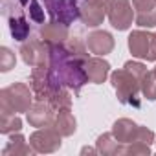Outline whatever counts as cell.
<instances>
[{
  "label": "cell",
  "mask_w": 156,
  "mask_h": 156,
  "mask_svg": "<svg viewBox=\"0 0 156 156\" xmlns=\"http://www.w3.org/2000/svg\"><path fill=\"white\" fill-rule=\"evenodd\" d=\"M26 114H28V123L37 129L51 127L55 121V110L48 101H37Z\"/></svg>",
  "instance_id": "7c38bea8"
},
{
  "label": "cell",
  "mask_w": 156,
  "mask_h": 156,
  "mask_svg": "<svg viewBox=\"0 0 156 156\" xmlns=\"http://www.w3.org/2000/svg\"><path fill=\"white\" fill-rule=\"evenodd\" d=\"M107 17L112 24V28H116L118 31H125L132 26L134 20V8L130 0H110L108 2V9H107Z\"/></svg>",
  "instance_id": "52a82bcc"
},
{
  "label": "cell",
  "mask_w": 156,
  "mask_h": 156,
  "mask_svg": "<svg viewBox=\"0 0 156 156\" xmlns=\"http://www.w3.org/2000/svg\"><path fill=\"white\" fill-rule=\"evenodd\" d=\"M147 61H156V33H152V41H151V51Z\"/></svg>",
  "instance_id": "83f0119b"
},
{
  "label": "cell",
  "mask_w": 156,
  "mask_h": 156,
  "mask_svg": "<svg viewBox=\"0 0 156 156\" xmlns=\"http://www.w3.org/2000/svg\"><path fill=\"white\" fill-rule=\"evenodd\" d=\"M125 154H130V156H136V154H151V145L140 143V141L127 143L125 145Z\"/></svg>",
  "instance_id": "484cf974"
},
{
  "label": "cell",
  "mask_w": 156,
  "mask_h": 156,
  "mask_svg": "<svg viewBox=\"0 0 156 156\" xmlns=\"http://www.w3.org/2000/svg\"><path fill=\"white\" fill-rule=\"evenodd\" d=\"M50 53H51V46L48 42H44L41 37L39 39H28L20 46L22 61L31 68L48 66L50 64Z\"/></svg>",
  "instance_id": "8992f818"
},
{
  "label": "cell",
  "mask_w": 156,
  "mask_h": 156,
  "mask_svg": "<svg viewBox=\"0 0 156 156\" xmlns=\"http://www.w3.org/2000/svg\"><path fill=\"white\" fill-rule=\"evenodd\" d=\"M22 119L19 114H0V132L2 134H15L20 132Z\"/></svg>",
  "instance_id": "44dd1931"
},
{
  "label": "cell",
  "mask_w": 156,
  "mask_h": 156,
  "mask_svg": "<svg viewBox=\"0 0 156 156\" xmlns=\"http://www.w3.org/2000/svg\"><path fill=\"white\" fill-rule=\"evenodd\" d=\"M99 2H105V4H108V2H110V0H99Z\"/></svg>",
  "instance_id": "f1b7e54d"
},
{
  "label": "cell",
  "mask_w": 156,
  "mask_h": 156,
  "mask_svg": "<svg viewBox=\"0 0 156 156\" xmlns=\"http://www.w3.org/2000/svg\"><path fill=\"white\" fill-rule=\"evenodd\" d=\"M132 8L140 28H156V0H132Z\"/></svg>",
  "instance_id": "30bf717a"
},
{
  "label": "cell",
  "mask_w": 156,
  "mask_h": 156,
  "mask_svg": "<svg viewBox=\"0 0 156 156\" xmlns=\"http://www.w3.org/2000/svg\"><path fill=\"white\" fill-rule=\"evenodd\" d=\"M154 140H156V136H154V132L151 130V129H147V127H138V132H136V138H134V141H140V143H147V145H152L154 143ZM132 141V143H134Z\"/></svg>",
  "instance_id": "d4e9b609"
},
{
  "label": "cell",
  "mask_w": 156,
  "mask_h": 156,
  "mask_svg": "<svg viewBox=\"0 0 156 156\" xmlns=\"http://www.w3.org/2000/svg\"><path fill=\"white\" fill-rule=\"evenodd\" d=\"M110 83L116 90V96L119 99V103L127 105V107H134L140 108L141 107V87H140V79L136 75H132L127 68H119L114 70L110 73Z\"/></svg>",
  "instance_id": "7a4b0ae2"
},
{
  "label": "cell",
  "mask_w": 156,
  "mask_h": 156,
  "mask_svg": "<svg viewBox=\"0 0 156 156\" xmlns=\"http://www.w3.org/2000/svg\"><path fill=\"white\" fill-rule=\"evenodd\" d=\"M154 143H156V140H154Z\"/></svg>",
  "instance_id": "4dcf8cb0"
},
{
  "label": "cell",
  "mask_w": 156,
  "mask_h": 156,
  "mask_svg": "<svg viewBox=\"0 0 156 156\" xmlns=\"http://www.w3.org/2000/svg\"><path fill=\"white\" fill-rule=\"evenodd\" d=\"M123 68H127V70H129L132 75H136V77H138L140 81H141V77L147 73V68H145V64H141V62H138V61H127Z\"/></svg>",
  "instance_id": "4316f807"
},
{
  "label": "cell",
  "mask_w": 156,
  "mask_h": 156,
  "mask_svg": "<svg viewBox=\"0 0 156 156\" xmlns=\"http://www.w3.org/2000/svg\"><path fill=\"white\" fill-rule=\"evenodd\" d=\"M31 152H35V149L31 145H28L26 138L19 132L11 134L9 141L2 149V156H26V154H31Z\"/></svg>",
  "instance_id": "d6986e66"
},
{
  "label": "cell",
  "mask_w": 156,
  "mask_h": 156,
  "mask_svg": "<svg viewBox=\"0 0 156 156\" xmlns=\"http://www.w3.org/2000/svg\"><path fill=\"white\" fill-rule=\"evenodd\" d=\"M85 72H87V77L88 81L94 83V85H101L107 81V77L110 73V64L103 59V57H88L87 62H85Z\"/></svg>",
  "instance_id": "9a60e30c"
},
{
  "label": "cell",
  "mask_w": 156,
  "mask_h": 156,
  "mask_svg": "<svg viewBox=\"0 0 156 156\" xmlns=\"http://www.w3.org/2000/svg\"><path fill=\"white\" fill-rule=\"evenodd\" d=\"M33 94L24 83H13L0 90V114H20L33 107Z\"/></svg>",
  "instance_id": "3957f363"
},
{
  "label": "cell",
  "mask_w": 156,
  "mask_h": 156,
  "mask_svg": "<svg viewBox=\"0 0 156 156\" xmlns=\"http://www.w3.org/2000/svg\"><path fill=\"white\" fill-rule=\"evenodd\" d=\"M15 62H17V57L9 48L6 46L0 48V72H4V73L9 72L11 68H15Z\"/></svg>",
  "instance_id": "cb8c5ba5"
},
{
  "label": "cell",
  "mask_w": 156,
  "mask_h": 156,
  "mask_svg": "<svg viewBox=\"0 0 156 156\" xmlns=\"http://www.w3.org/2000/svg\"><path fill=\"white\" fill-rule=\"evenodd\" d=\"M51 105L53 110H61V108H70L72 107V94H70V88L66 87H61L48 101Z\"/></svg>",
  "instance_id": "603a6c76"
},
{
  "label": "cell",
  "mask_w": 156,
  "mask_h": 156,
  "mask_svg": "<svg viewBox=\"0 0 156 156\" xmlns=\"http://www.w3.org/2000/svg\"><path fill=\"white\" fill-rule=\"evenodd\" d=\"M39 37L48 42L50 46L55 44H64L70 39V31H68V24H62L59 20H50L46 24H41L39 28Z\"/></svg>",
  "instance_id": "8fae6325"
},
{
  "label": "cell",
  "mask_w": 156,
  "mask_h": 156,
  "mask_svg": "<svg viewBox=\"0 0 156 156\" xmlns=\"http://www.w3.org/2000/svg\"><path fill=\"white\" fill-rule=\"evenodd\" d=\"M87 59H88V48L79 39L72 37L64 44L51 46L50 72L59 85L73 90V94H79L88 81L85 72Z\"/></svg>",
  "instance_id": "6da1fadb"
},
{
  "label": "cell",
  "mask_w": 156,
  "mask_h": 156,
  "mask_svg": "<svg viewBox=\"0 0 156 156\" xmlns=\"http://www.w3.org/2000/svg\"><path fill=\"white\" fill-rule=\"evenodd\" d=\"M31 24H44V4L41 0H20Z\"/></svg>",
  "instance_id": "ffe728a7"
},
{
  "label": "cell",
  "mask_w": 156,
  "mask_h": 156,
  "mask_svg": "<svg viewBox=\"0 0 156 156\" xmlns=\"http://www.w3.org/2000/svg\"><path fill=\"white\" fill-rule=\"evenodd\" d=\"M140 87H141V96L149 101H156V73L151 70L147 72L141 81H140Z\"/></svg>",
  "instance_id": "7402d4cb"
},
{
  "label": "cell",
  "mask_w": 156,
  "mask_h": 156,
  "mask_svg": "<svg viewBox=\"0 0 156 156\" xmlns=\"http://www.w3.org/2000/svg\"><path fill=\"white\" fill-rule=\"evenodd\" d=\"M151 41H152V33L143 31V30H134L129 35V50L132 57L147 61L149 51H151Z\"/></svg>",
  "instance_id": "5bb4252c"
},
{
  "label": "cell",
  "mask_w": 156,
  "mask_h": 156,
  "mask_svg": "<svg viewBox=\"0 0 156 156\" xmlns=\"http://www.w3.org/2000/svg\"><path fill=\"white\" fill-rule=\"evenodd\" d=\"M138 127L140 125H136L132 119H129V118H121V119H118V121H114V125H112V134H114V138L119 141V143H132L134 141V138H136V132H138Z\"/></svg>",
  "instance_id": "2e32d148"
},
{
  "label": "cell",
  "mask_w": 156,
  "mask_h": 156,
  "mask_svg": "<svg viewBox=\"0 0 156 156\" xmlns=\"http://www.w3.org/2000/svg\"><path fill=\"white\" fill-rule=\"evenodd\" d=\"M96 152L103 156H114V154H125V143H119L112 132H105L96 141Z\"/></svg>",
  "instance_id": "ac0fdd59"
},
{
  "label": "cell",
  "mask_w": 156,
  "mask_h": 156,
  "mask_svg": "<svg viewBox=\"0 0 156 156\" xmlns=\"http://www.w3.org/2000/svg\"><path fill=\"white\" fill-rule=\"evenodd\" d=\"M61 134L51 127H42L39 130H35L31 136H30V145L35 149V152H41V154H50V152H55L61 149L62 141H61Z\"/></svg>",
  "instance_id": "ba28073f"
},
{
  "label": "cell",
  "mask_w": 156,
  "mask_h": 156,
  "mask_svg": "<svg viewBox=\"0 0 156 156\" xmlns=\"http://www.w3.org/2000/svg\"><path fill=\"white\" fill-rule=\"evenodd\" d=\"M114 46H116L114 37L105 30H96V31L88 33V37H87V48L94 55H99V57L108 55L114 50Z\"/></svg>",
  "instance_id": "4fadbf2b"
},
{
  "label": "cell",
  "mask_w": 156,
  "mask_h": 156,
  "mask_svg": "<svg viewBox=\"0 0 156 156\" xmlns=\"http://www.w3.org/2000/svg\"><path fill=\"white\" fill-rule=\"evenodd\" d=\"M61 87L62 85H59L55 81V77L50 72V64L31 68V92L37 101H50V98Z\"/></svg>",
  "instance_id": "5b68a950"
},
{
  "label": "cell",
  "mask_w": 156,
  "mask_h": 156,
  "mask_svg": "<svg viewBox=\"0 0 156 156\" xmlns=\"http://www.w3.org/2000/svg\"><path fill=\"white\" fill-rule=\"evenodd\" d=\"M51 127H53L62 138H66V136H72V134L77 130V121H75V118H73V114H72L70 108H61V110H57L55 121H53Z\"/></svg>",
  "instance_id": "e0dca14e"
},
{
  "label": "cell",
  "mask_w": 156,
  "mask_h": 156,
  "mask_svg": "<svg viewBox=\"0 0 156 156\" xmlns=\"http://www.w3.org/2000/svg\"><path fill=\"white\" fill-rule=\"evenodd\" d=\"M152 72H154V73H156V66H154V70H152Z\"/></svg>",
  "instance_id": "f546056e"
},
{
  "label": "cell",
  "mask_w": 156,
  "mask_h": 156,
  "mask_svg": "<svg viewBox=\"0 0 156 156\" xmlns=\"http://www.w3.org/2000/svg\"><path fill=\"white\" fill-rule=\"evenodd\" d=\"M2 15L9 22V31L15 41H28L31 31V22L20 4V0H2Z\"/></svg>",
  "instance_id": "277c9868"
},
{
  "label": "cell",
  "mask_w": 156,
  "mask_h": 156,
  "mask_svg": "<svg viewBox=\"0 0 156 156\" xmlns=\"http://www.w3.org/2000/svg\"><path fill=\"white\" fill-rule=\"evenodd\" d=\"M108 4L99 0H79V19L87 28H98L107 17Z\"/></svg>",
  "instance_id": "9c48e42d"
}]
</instances>
